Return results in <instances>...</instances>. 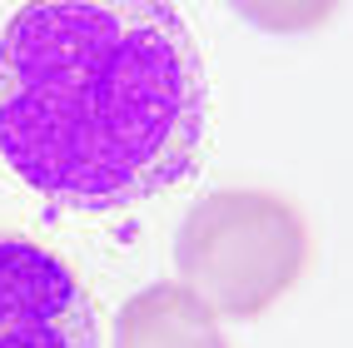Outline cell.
Wrapping results in <instances>:
<instances>
[{"mask_svg": "<svg viewBox=\"0 0 353 348\" xmlns=\"http://www.w3.org/2000/svg\"><path fill=\"white\" fill-rule=\"evenodd\" d=\"M209 75L170 0H50L0 30V154L75 214L145 204L194 174Z\"/></svg>", "mask_w": 353, "mask_h": 348, "instance_id": "cell-1", "label": "cell"}, {"mask_svg": "<svg viewBox=\"0 0 353 348\" xmlns=\"http://www.w3.org/2000/svg\"><path fill=\"white\" fill-rule=\"evenodd\" d=\"M174 269L209 314L259 318L309 269V224L269 190L204 194L179 224Z\"/></svg>", "mask_w": 353, "mask_h": 348, "instance_id": "cell-2", "label": "cell"}, {"mask_svg": "<svg viewBox=\"0 0 353 348\" xmlns=\"http://www.w3.org/2000/svg\"><path fill=\"white\" fill-rule=\"evenodd\" d=\"M0 348H100L85 278L15 229H0Z\"/></svg>", "mask_w": 353, "mask_h": 348, "instance_id": "cell-3", "label": "cell"}, {"mask_svg": "<svg viewBox=\"0 0 353 348\" xmlns=\"http://www.w3.org/2000/svg\"><path fill=\"white\" fill-rule=\"evenodd\" d=\"M110 348H229L219 314H209L184 284H150L114 314Z\"/></svg>", "mask_w": 353, "mask_h": 348, "instance_id": "cell-4", "label": "cell"}]
</instances>
